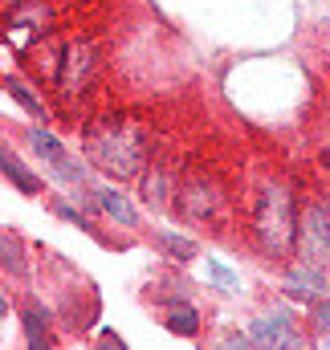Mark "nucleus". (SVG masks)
Listing matches in <instances>:
<instances>
[{"instance_id": "obj_1", "label": "nucleus", "mask_w": 330, "mask_h": 350, "mask_svg": "<svg viewBox=\"0 0 330 350\" xmlns=\"http://www.w3.org/2000/svg\"><path fill=\"white\" fill-rule=\"evenodd\" d=\"M86 151L102 172H110L114 179H131L147 163V135L135 118H102L86 135Z\"/></svg>"}, {"instance_id": "obj_2", "label": "nucleus", "mask_w": 330, "mask_h": 350, "mask_svg": "<svg viewBox=\"0 0 330 350\" xmlns=\"http://www.w3.org/2000/svg\"><path fill=\"white\" fill-rule=\"evenodd\" d=\"M257 241L269 257H285L298 245V216H294V200L285 183H265L261 200H257Z\"/></svg>"}, {"instance_id": "obj_3", "label": "nucleus", "mask_w": 330, "mask_h": 350, "mask_svg": "<svg viewBox=\"0 0 330 350\" xmlns=\"http://www.w3.org/2000/svg\"><path fill=\"white\" fill-rule=\"evenodd\" d=\"M298 249L306 261H327L330 257V208L327 204H306L298 216Z\"/></svg>"}, {"instance_id": "obj_4", "label": "nucleus", "mask_w": 330, "mask_h": 350, "mask_svg": "<svg viewBox=\"0 0 330 350\" xmlns=\"http://www.w3.org/2000/svg\"><path fill=\"white\" fill-rule=\"evenodd\" d=\"M29 143H33V151H37V155H41V159H45L53 172L62 175L66 183H86V167H82V163H74V159L66 155V147H62V143H58L49 131L33 126V131H29Z\"/></svg>"}, {"instance_id": "obj_5", "label": "nucleus", "mask_w": 330, "mask_h": 350, "mask_svg": "<svg viewBox=\"0 0 330 350\" xmlns=\"http://www.w3.org/2000/svg\"><path fill=\"white\" fill-rule=\"evenodd\" d=\"M322 289H327V277H322V269H318L314 261L294 265V269L285 273V293L298 297V301H314Z\"/></svg>"}, {"instance_id": "obj_6", "label": "nucleus", "mask_w": 330, "mask_h": 350, "mask_svg": "<svg viewBox=\"0 0 330 350\" xmlns=\"http://www.w3.org/2000/svg\"><path fill=\"white\" fill-rule=\"evenodd\" d=\"M94 49L90 45H74V49H66V57H62V74H58V82L66 86V94H74V86H82L86 78H90V70H94V57H90Z\"/></svg>"}, {"instance_id": "obj_7", "label": "nucleus", "mask_w": 330, "mask_h": 350, "mask_svg": "<svg viewBox=\"0 0 330 350\" xmlns=\"http://www.w3.org/2000/svg\"><path fill=\"white\" fill-rule=\"evenodd\" d=\"M249 342H261V347H281L290 342V318L277 310V314H265L249 326Z\"/></svg>"}, {"instance_id": "obj_8", "label": "nucleus", "mask_w": 330, "mask_h": 350, "mask_svg": "<svg viewBox=\"0 0 330 350\" xmlns=\"http://www.w3.org/2000/svg\"><path fill=\"white\" fill-rule=\"evenodd\" d=\"M179 204H183V212H192V216H208V212L216 208V187L196 175V179L179 191Z\"/></svg>"}, {"instance_id": "obj_9", "label": "nucleus", "mask_w": 330, "mask_h": 350, "mask_svg": "<svg viewBox=\"0 0 330 350\" xmlns=\"http://www.w3.org/2000/svg\"><path fill=\"white\" fill-rule=\"evenodd\" d=\"M0 167H4V179H12V183H16V187L25 191V196H37V191H41L37 175L29 172V167H25V163H21V159H16V155L8 151V147L0 151Z\"/></svg>"}, {"instance_id": "obj_10", "label": "nucleus", "mask_w": 330, "mask_h": 350, "mask_svg": "<svg viewBox=\"0 0 330 350\" xmlns=\"http://www.w3.org/2000/svg\"><path fill=\"white\" fill-rule=\"evenodd\" d=\"M167 330H171V334H179V338H196V330H200L196 310H192L188 301H175V306L167 310Z\"/></svg>"}, {"instance_id": "obj_11", "label": "nucleus", "mask_w": 330, "mask_h": 350, "mask_svg": "<svg viewBox=\"0 0 330 350\" xmlns=\"http://www.w3.org/2000/svg\"><path fill=\"white\" fill-rule=\"evenodd\" d=\"M98 204H102V212H110L118 224H127V228H131V224H139V220H135V208H131V200H123L114 187H98Z\"/></svg>"}, {"instance_id": "obj_12", "label": "nucleus", "mask_w": 330, "mask_h": 350, "mask_svg": "<svg viewBox=\"0 0 330 350\" xmlns=\"http://www.w3.org/2000/svg\"><path fill=\"white\" fill-rule=\"evenodd\" d=\"M25 338H29V347H33V350L49 347V318H45L37 306H29V310H25Z\"/></svg>"}, {"instance_id": "obj_13", "label": "nucleus", "mask_w": 330, "mask_h": 350, "mask_svg": "<svg viewBox=\"0 0 330 350\" xmlns=\"http://www.w3.org/2000/svg\"><path fill=\"white\" fill-rule=\"evenodd\" d=\"M208 277H212L225 293H237V289H241V277H237L229 265H220V261H208Z\"/></svg>"}, {"instance_id": "obj_14", "label": "nucleus", "mask_w": 330, "mask_h": 350, "mask_svg": "<svg viewBox=\"0 0 330 350\" xmlns=\"http://www.w3.org/2000/svg\"><path fill=\"white\" fill-rule=\"evenodd\" d=\"M164 249L175 261H192V257H196V245H192L188 237H175V232H164Z\"/></svg>"}, {"instance_id": "obj_15", "label": "nucleus", "mask_w": 330, "mask_h": 350, "mask_svg": "<svg viewBox=\"0 0 330 350\" xmlns=\"http://www.w3.org/2000/svg\"><path fill=\"white\" fill-rule=\"evenodd\" d=\"M4 90H8V94H12V98H16V102L29 110V114H41V102L29 94V86H25V82H16V78H4Z\"/></svg>"}, {"instance_id": "obj_16", "label": "nucleus", "mask_w": 330, "mask_h": 350, "mask_svg": "<svg viewBox=\"0 0 330 350\" xmlns=\"http://www.w3.org/2000/svg\"><path fill=\"white\" fill-rule=\"evenodd\" d=\"M4 269H16L21 273V249H16L12 237H4Z\"/></svg>"}, {"instance_id": "obj_17", "label": "nucleus", "mask_w": 330, "mask_h": 350, "mask_svg": "<svg viewBox=\"0 0 330 350\" xmlns=\"http://www.w3.org/2000/svg\"><path fill=\"white\" fill-rule=\"evenodd\" d=\"M314 326H318L322 334H330V297H327V301H318V306H314Z\"/></svg>"}, {"instance_id": "obj_18", "label": "nucleus", "mask_w": 330, "mask_h": 350, "mask_svg": "<svg viewBox=\"0 0 330 350\" xmlns=\"http://www.w3.org/2000/svg\"><path fill=\"white\" fill-rule=\"evenodd\" d=\"M53 212H58V216H66V220H74V224H86L82 212H78V208H70L66 200H53Z\"/></svg>"}]
</instances>
